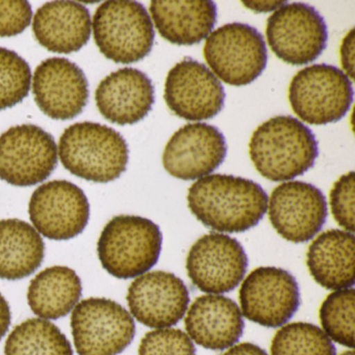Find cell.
I'll use <instances>...</instances> for the list:
<instances>
[{
  "label": "cell",
  "instance_id": "8fae6325",
  "mask_svg": "<svg viewBox=\"0 0 355 355\" xmlns=\"http://www.w3.org/2000/svg\"><path fill=\"white\" fill-rule=\"evenodd\" d=\"M186 267L191 282L201 292L224 294L244 279L248 257L236 239L213 232L193 244Z\"/></svg>",
  "mask_w": 355,
  "mask_h": 355
},
{
  "label": "cell",
  "instance_id": "d6986e66",
  "mask_svg": "<svg viewBox=\"0 0 355 355\" xmlns=\"http://www.w3.org/2000/svg\"><path fill=\"white\" fill-rule=\"evenodd\" d=\"M95 101L101 115L112 123L136 124L153 110L155 87L144 72L123 68L101 80Z\"/></svg>",
  "mask_w": 355,
  "mask_h": 355
},
{
  "label": "cell",
  "instance_id": "2e32d148",
  "mask_svg": "<svg viewBox=\"0 0 355 355\" xmlns=\"http://www.w3.org/2000/svg\"><path fill=\"white\" fill-rule=\"evenodd\" d=\"M190 293L171 272H147L137 277L128 291V307L137 321L147 327L170 328L186 315Z\"/></svg>",
  "mask_w": 355,
  "mask_h": 355
},
{
  "label": "cell",
  "instance_id": "8d00e7d4",
  "mask_svg": "<svg viewBox=\"0 0 355 355\" xmlns=\"http://www.w3.org/2000/svg\"><path fill=\"white\" fill-rule=\"evenodd\" d=\"M340 355H354V351H345V352L340 353Z\"/></svg>",
  "mask_w": 355,
  "mask_h": 355
},
{
  "label": "cell",
  "instance_id": "484cf974",
  "mask_svg": "<svg viewBox=\"0 0 355 355\" xmlns=\"http://www.w3.org/2000/svg\"><path fill=\"white\" fill-rule=\"evenodd\" d=\"M5 355H73V350L57 325L33 318L12 330L6 342Z\"/></svg>",
  "mask_w": 355,
  "mask_h": 355
},
{
  "label": "cell",
  "instance_id": "4dcf8cb0",
  "mask_svg": "<svg viewBox=\"0 0 355 355\" xmlns=\"http://www.w3.org/2000/svg\"><path fill=\"white\" fill-rule=\"evenodd\" d=\"M354 172L340 176L330 191V209L336 223L346 232H354Z\"/></svg>",
  "mask_w": 355,
  "mask_h": 355
},
{
  "label": "cell",
  "instance_id": "30bf717a",
  "mask_svg": "<svg viewBox=\"0 0 355 355\" xmlns=\"http://www.w3.org/2000/svg\"><path fill=\"white\" fill-rule=\"evenodd\" d=\"M58 165V147L49 132L34 124L14 126L0 136V178L32 187L49 178Z\"/></svg>",
  "mask_w": 355,
  "mask_h": 355
},
{
  "label": "cell",
  "instance_id": "6da1fadb",
  "mask_svg": "<svg viewBox=\"0 0 355 355\" xmlns=\"http://www.w3.org/2000/svg\"><path fill=\"white\" fill-rule=\"evenodd\" d=\"M188 205L207 227L220 232H244L259 223L268 196L253 180L225 174L200 178L191 186Z\"/></svg>",
  "mask_w": 355,
  "mask_h": 355
},
{
  "label": "cell",
  "instance_id": "9c48e42d",
  "mask_svg": "<svg viewBox=\"0 0 355 355\" xmlns=\"http://www.w3.org/2000/svg\"><path fill=\"white\" fill-rule=\"evenodd\" d=\"M266 36L278 59L290 65H306L326 49L327 26L311 6L286 3L268 18Z\"/></svg>",
  "mask_w": 355,
  "mask_h": 355
},
{
  "label": "cell",
  "instance_id": "ba28073f",
  "mask_svg": "<svg viewBox=\"0 0 355 355\" xmlns=\"http://www.w3.org/2000/svg\"><path fill=\"white\" fill-rule=\"evenodd\" d=\"M71 329L78 355H118L136 336L132 315L116 301L88 298L72 311Z\"/></svg>",
  "mask_w": 355,
  "mask_h": 355
},
{
  "label": "cell",
  "instance_id": "ffe728a7",
  "mask_svg": "<svg viewBox=\"0 0 355 355\" xmlns=\"http://www.w3.org/2000/svg\"><path fill=\"white\" fill-rule=\"evenodd\" d=\"M191 340L209 350H225L244 331L242 311L234 300L221 295H203L191 305L184 319Z\"/></svg>",
  "mask_w": 355,
  "mask_h": 355
},
{
  "label": "cell",
  "instance_id": "1f68e13d",
  "mask_svg": "<svg viewBox=\"0 0 355 355\" xmlns=\"http://www.w3.org/2000/svg\"><path fill=\"white\" fill-rule=\"evenodd\" d=\"M33 11L26 0H0V37L17 36L32 21Z\"/></svg>",
  "mask_w": 355,
  "mask_h": 355
},
{
  "label": "cell",
  "instance_id": "f1b7e54d",
  "mask_svg": "<svg viewBox=\"0 0 355 355\" xmlns=\"http://www.w3.org/2000/svg\"><path fill=\"white\" fill-rule=\"evenodd\" d=\"M32 71L24 58L0 47V111L21 103L31 89Z\"/></svg>",
  "mask_w": 355,
  "mask_h": 355
},
{
  "label": "cell",
  "instance_id": "277c9868",
  "mask_svg": "<svg viewBox=\"0 0 355 355\" xmlns=\"http://www.w3.org/2000/svg\"><path fill=\"white\" fill-rule=\"evenodd\" d=\"M163 245L159 226L139 216L114 217L101 232L97 253L103 269L114 277L130 279L157 265Z\"/></svg>",
  "mask_w": 355,
  "mask_h": 355
},
{
  "label": "cell",
  "instance_id": "cb8c5ba5",
  "mask_svg": "<svg viewBox=\"0 0 355 355\" xmlns=\"http://www.w3.org/2000/svg\"><path fill=\"white\" fill-rule=\"evenodd\" d=\"M45 245L31 224L18 219L0 220V278L24 279L40 268Z\"/></svg>",
  "mask_w": 355,
  "mask_h": 355
},
{
  "label": "cell",
  "instance_id": "5b68a950",
  "mask_svg": "<svg viewBox=\"0 0 355 355\" xmlns=\"http://www.w3.org/2000/svg\"><path fill=\"white\" fill-rule=\"evenodd\" d=\"M93 34L101 53L117 64L141 61L155 44L148 12L132 0H111L99 6L93 17Z\"/></svg>",
  "mask_w": 355,
  "mask_h": 355
},
{
  "label": "cell",
  "instance_id": "d590c367",
  "mask_svg": "<svg viewBox=\"0 0 355 355\" xmlns=\"http://www.w3.org/2000/svg\"><path fill=\"white\" fill-rule=\"evenodd\" d=\"M286 3L280 1H244V5L252 11L257 13H267V12L275 11L284 6Z\"/></svg>",
  "mask_w": 355,
  "mask_h": 355
},
{
  "label": "cell",
  "instance_id": "e0dca14e",
  "mask_svg": "<svg viewBox=\"0 0 355 355\" xmlns=\"http://www.w3.org/2000/svg\"><path fill=\"white\" fill-rule=\"evenodd\" d=\"M226 153L225 138L217 128L190 123L180 128L166 145L163 166L178 180H200L220 167Z\"/></svg>",
  "mask_w": 355,
  "mask_h": 355
},
{
  "label": "cell",
  "instance_id": "4fadbf2b",
  "mask_svg": "<svg viewBox=\"0 0 355 355\" xmlns=\"http://www.w3.org/2000/svg\"><path fill=\"white\" fill-rule=\"evenodd\" d=\"M28 213L39 234L51 240L66 241L84 232L90 218V205L76 184L53 180L33 193Z\"/></svg>",
  "mask_w": 355,
  "mask_h": 355
},
{
  "label": "cell",
  "instance_id": "f546056e",
  "mask_svg": "<svg viewBox=\"0 0 355 355\" xmlns=\"http://www.w3.org/2000/svg\"><path fill=\"white\" fill-rule=\"evenodd\" d=\"M139 355H196L194 343L176 328L147 332L139 346Z\"/></svg>",
  "mask_w": 355,
  "mask_h": 355
},
{
  "label": "cell",
  "instance_id": "5bb4252c",
  "mask_svg": "<svg viewBox=\"0 0 355 355\" xmlns=\"http://www.w3.org/2000/svg\"><path fill=\"white\" fill-rule=\"evenodd\" d=\"M270 222L288 242L311 240L327 219V202L317 187L304 182H286L274 189L268 205Z\"/></svg>",
  "mask_w": 355,
  "mask_h": 355
},
{
  "label": "cell",
  "instance_id": "603a6c76",
  "mask_svg": "<svg viewBox=\"0 0 355 355\" xmlns=\"http://www.w3.org/2000/svg\"><path fill=\"white\" fill-rule=\"evenodd\" d=\"M354 234L346 230L322 232L309 245L306 265L315 282L327 290L354 286Z\"/></svg>",
  "mask_w": 355,
  "mask_h": 355
},
{
  "label": "cell",
  "instance_id": "52a82bcc",
  "mask_svg": "<svg viewBox=\"0 0 355 355\" xmlns=\"http://www.w3.org/2000/svg\"><path fill=\"white\" fill-rule=\"evenodd\" d=\"M203 55L211 71L230 86H247L266 69L268 51L263 35L248 24L234 22L214 31Z\"/></svg>",
  "mask_w": 355,
  "mask_h": 355
},
{
  "label": "cell",
  "instance_id": "7402d4cb",
  "mask_svg": "<svg viewBox=\"0 0 355 355\" xmlns=\"http://www.w3.org/2000/svg\"><path fill=\"white\" fill-rule=\"evenodd\" d=\"M149 11L159 35L180 46L198 44L211 35L217 21V7L209 0H155Z\"/></svg>",
  "mask_w": 355,
  "mask_h": 355
},
{
  "label": "cell",
  "instance_id": "7c38bea8",
  "mask_svg": "<svg viewBox=\"0 0 355 355\" xmlns=\"http://www.w3.org/2000/svg\"><path fill=\"white\" fill-rule=\"evenodd\" d=\"M239 297L242 315L263 327L284 326L300 305L297 280L275 267L253 270L243 282Z\"/></svg>",
  "mask_w": 355,
  "mask_h": 355
},
{
  "label": "cell",
  "instance_id": "7a4b0ae2",
  "mask_svg": "<svg viewBox=\"0 0 355 355\" xmlns=\"http://www.w3.org/2000/svg\"><path fill=\"white\" fill-rule=\"evenodd\" d=\"M249 155L261 176L286 182L313 167L319 147L315 135L302 122L292 116H276L254 130Z\"/></svg>",
  "mask_w": 355,
  "mask_h": 355
},
{
  "label": "cell",
  "instance_id": "44dd1931",
  "mask_svg": "<svg viewBox=\"0 0 355 355\" xmlns=\"http://www.w3.org/2000/svg\"><path fill=\"white\" fill-rule=\"evenodd\" d=\"M90 12L76 1H51L35 14L33 32L41 46L51 53L80 51L91 37Z\"/></svg>",
  "mask_w": 355,
  "mask_h": 355
},
{
  "label": "cell",
  "instance_id": "e575fe53",
  "mask_svg": "<svg viewBox=\"0 0 355 355\" xmlns=\"http://www.w3.org/2000/svg\"><path fill=\"white\" fill-rule=\"evenodd\" d=\"M11 320L12 313L9 303L0 293V340L9 331Z\"/></svg>",
  "mask_w": 355,
  "mask_h": 355
},
{
  "label": "cell",
  "instance_id": "ac0fdd59",
  "mask_svg": "<svg viewBox=\"0 0 355 355\" xmlns=\"http://www.w3.org/2000/svg\"><path fill=\"white\" fill-rule=\"evenodd\" d=\"M35 101L51 119H73L89 99L84 71L65 58H51L37 67L33 78Z\"/></svg>",
  "mask_w": 355,
  "mask_h": 355
},
{
  "label": "cell",
  "instance_id": "83f0119b",
  "mask_svg": "<svg viewBox=\"0 0 355 355\" xmlns=\"http://www.w3.org/2000/svg\"><path fill=\"white\" fill-rule=\"evenodd\" d=\"M354 288L336 291L320 307V322L328 338L342 346L354 348Z\"/></svg>",
  "mask_w": 355,
  "mask_h": 355
},
{
  "label": "cell",
  "instance_id": "4316f807",
  "mask_svg": "<svg viewBox=\"0 0 355 355\" xmlns=\"http://www.w3.org/2000/svg\"><path fill=\"white\" fill-rule=\"evenodd\" d=\"M325 332L311 323L296 322L280 328L271 343V355H336Z\"/></svg>",
  "mask_w": 355,
  "mask_h": 355
},
{
  "label": "cell",
  "instance_id": "d6a6232c",
  "mask_svg": "<svg viewBox=\"0 0 355 355\" xmlns=\"http://www.w3.org/2000/svg\"><path fill=\"white\" fill-rule=\"evenodd\" d=\"M340 61L344 73L353 80L354 78V28L345 37L340 46Z\"/></svg>",
  "mask_w": 355,
  "mask_h": 355
},
{
  "label": "cell",
  "instance_id": "9a60e30c",
  "mask_svg": "<svg viewBox=\"0 0 355 355\" xmlns=\"http://www.w3.org/2000/svg\"><path fill=\"white\" fill-rule=\"evenodd\" d=\"M164 97L178 117L203 121L222 111L225 92L219 78L207 66L187 58L168 73Z\"/></svg>",
  "mask_w": 355,
  "mask_h": 355
},
{
  "label": "cell",
  "instance_id": "d4e9b609",
  "mask_svg": "<svg viewBox=\"0 0 355 355\" xmlns=\"http://www.w3.org/2000/svg\"><path fill=\"white\" fill-rule=\"evenodd\" d=\"M82 292V280L74 270L55 266L43 270L31 282L28 302L35 315L58 320L73 311Z\"/></svg>",
  "mask_w": 355,
  "mask_h": 355
},
{
  "label": "cell",
  "instance_id": "3957f363",
  "mask_svg": "<svg viewBox=\"0 0 355 355\" xmlns=\"http://www.w3.org/2000/svg\"><path fill=\"white\" fill-rule=\"evenodd\" d=\"M59 155L64 167L73 175L107 184L125 172L130 150L117 130L87 121L66 128L60 138Z\"/></svg>",
  "mask_w": 355,
  "mask_h": 355
},
{
  "label": "cell",
  "instance_id": "836d02e7",
  "mask_svg": "<svg viewBox=\"0 0 355 355\" xmlns=\"http://www.w3.org/2000/svg\"><path fill=\"white\" fill-rule=\"evenodd\" d=\"M223 355H268L263 349L252 343H241L230 347Z\"/></svg>",
  "mask_w": 355,
  "mask_h": 355
},
{
  "label": "cell",
  "instance_id": "8992f818",
  "mask_svg": "<svg viewBox=\"0 0 355 355\" xmlns=\"http://www.w3.org/2000/svg\"><path fill=\"white\" fill-rule=\"evenodd\" d=\"M288 101L302 121L313 125L334 123L346 116L352 105V80L336 66H309L293 78Z\"/></svg>",
  "mask_w": 355,
  "mask_h": 355
}]
</instances>
